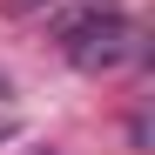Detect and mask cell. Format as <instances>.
Segmentation results:
<instances>
[{"mask_svg":"<svg viewBox=\"0 0 155 155\" xmlns=\"http://www.w3.org/2000/svg\"><path fill=\"white\" fill-rule=\"evenodd\" d=\"M61 47H68V61H74V68H88V74L121 68L128 54H135V20L115 14V7H88V14L61 34Z\"/></svg>","mask_w":155,"mask_h":155,"instance_id":"cell-1","label":"cell"},{"mask_svg":"<svg viewBox=\"0 0 155 155\" xmlns=\"http://www.w3.org/2000/svg\"><path fill=\"white\" fill-rule=\"evenodd\" d=\"M7 7H14V14H34V7H41V0H7Z\"/></svg>","mask_w":155,"mask_h":155,"instance_id":"cell-2","label":"cell"}]
</instances>
